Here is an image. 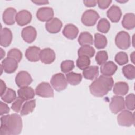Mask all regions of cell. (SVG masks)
I'll return each mask as SVG.
<instances>
[{
  "label": "cell",
  "instance_id": "cell-47",
  "mask_svg": "<svg viewBox=\"0 0 135 135\" xmlns=\"http://www.w3.org/2000/svg\"><path fill=\"white\" fill-rule=\"evenodd\" d=\"M5 55V51L3 50L2 48H1V59H2Z\"/></svg>",
  "mask_w": 135,
  "mask_h": 135
},
{
  "label": "cell",
  "instance_id": "cell-22",
  "mask_svg": "<svg viewBox=\"0 0 135 135\" xmlns=\"http://www.w3.org/2000/svg\"><path fill=\"white\" fill-rule=\"evenodd\" d=\"M17 94L20 98L24 101H27L34 98L35 92L32 88L25 86L20 88L17 91Z\"/></svg>",
  "mask_w": 135,
  "mask_h": 135
},
{
  "label": "cell",
  "instance_id": "cell-14",
  "mask_svg": "<svg viewBox=\"0 0 135 135\" xmlns=\"http://www.w3.org/2000/svg\"><path fill=\"white\" fill-rule=\"evenodd\" d=\"M1 66L7 73H14L18 68V62L14 59L7 57L2 62Z\"/></svg>",
  "mask_w": 135,
  "mask_h": 135
},
{
  "label": "cell",
  "instance_id": "cell-42",
  "mask_svg": "<svg viewBox=\"0 0 135 135\" xmlns=\"http://www.w3.org/2000/svg\"><path fill=\"white\" fill-rule=\"evenodd\" d=\"M0 106H1V112H0L1 115H3L5 114H7L10 111L9 108L6 104L3 102L2 101H1Z\"/></svg>",
  "mask_w": 135,
  "mask_h": 135
},
{
  "label": "cell",
  "instance_id": "cell-26",
  "mask_svg": "<svg viewBox=\"0 0 135 135\" xmlns=\"http://www.w3.org/2000/svg\"><path fill=\"white\" fill-rule=\"evenodd\" d=\"M79 44L81 45H90L93 44L92 35L88 32H83L80 33L78 38Z\"/></svg>",
  "mask_w": 135,
  "mask_h": 135
},
{
  "label": "cell",
  "instance_id": "cell-35",
  "mask_svg": "<svg viewBox=\"0 0 135 135\" xmlns=\"http://www.w3.org/2000/svg\"><path fill=\"white\" fill-rule=\"evenodd\" d=\"M127 108L131 111H133L135 108V95L133 93H130L126 96L124 101Z\"/></svg>",
  "mask_w": 135,
  "mask_h": 135
},
{
  "label": "cell",
  "instance_id": "cell-39",
  "mask_svg": "<svg viewBox=\"0 0 135 135\" xmlns=\"http://www.w3.org/2000/svg\"><path fill=\"white\" fill-rule=\"evenodd\" d=\"M108 59V55L105 51H100L97 52L95 56V61L97 63L101 65Z\"/></svg>",
  "mask_w": 135,
  "mask_h": 135
},
{
  "label": "cell",
  "instance_id": "cell-8",
  "mask_svg": "<svg viewBox=\"0 0 135 135\" xmlns=\"http://www.w3.org/2000/svg\"><path fill=\"white\" fill-rule=\"evenodd\" d=\"M124 100L122 96L115 95L111 98L109 108L112 113L117 114L118 112L124 110Z\"/></svg>",
  "mask_w": 135,
  "mask_h": 135
},
{
  "label": "cell",
  "instance_id": "cell-21",
  "mask_svg": "<svg viewBox=\"0 0 135 135\" xmlns=\"http://www.w3.org/2000/svg\"><path fill=\"white\" fill-rule=\"evenodd\" d=\"M63 35L68 39H75L79 33L78 27L72 24H68L65 26L63 30Z\"/></svg>",
  "mask_w": 135,
  "mask_h": 135
},
{
  "label": "cell",
  "instance_id": "cell-27",
  "mask_svg": "<svg viewBox=\"0 0 135 135\" xmlns=\"http://www.w3.org/2000/svg\"><path fill=\"white\" fill-rule=\"evenodd\" d=\"M66 79L67 82L71 85H76L81 82L82 76L80 73L71 72L66 73Z\"/></svg>",
  "mask_w": 135,
  "mask_h": 135
},
{
  "label": "cell",
  "instance_id": "cell-4",
  "mask_svg": "<svg viewBox=\"0 0 135 135\" xmlns=\"http://www.w3.org/2000/svg\"><path fill=\"white\" fill-rule=\"evenodd\" d=\"M115 43L117 46L122 50H126L130 46V37L128 33L122 31L119 32L115 38Z\"/></svg>",
  "mask_w": 135,
  "mask_h": 135
},
{
  "label": "cell",
  "instance_id": "cell-7",
  "mask_svg": "<svg viewBox=\"0 0 135 135\" xmlns=\"http://www.w3.org/2000/svg\"><path fill=\"white\" fill-rule=\"evenodd\" d=\"M35 94L43 98H52L54 96V91L49 83L43 82L36 86Z\"/></svg>",
  "mask_w": 135,
  "mask_h": 135
},
{
  "label": "cell",
  "instance_id": "cell-16",
  "mask_svg": "<svg viewBox=\"0 0 135 135\" xmlns=\"http://www.w3.org/2000/svg\"><path fill=\"white\" fill-rule=\"evenodd\" d=\"M16 11L13 7L6 8L3 13L2 18L4 23L8 25H12L15 23Z\"/></svg>",
  "mask_w": 135,
  "mask_h": 135
},
{
  "label": "cell",
  "instance_id": "cell-48",
  "mask_svg": "<svg viewBox=\"0 0 135 135\" xmlns=\"http://www.w3.org/2000/svg\"><path fill=\"white\" fill-rule=\"evenodd\" d=\"M117 2H119V3H124L127 2H128V1H126V0H124V1H122V0H117L116 1Z\"/></svg>",
  "mask_w": 135,
  "mask_h": 135
},
{
  "label": "cell",
  "instance_id": "cell-11",
  "mask_svg": "<svg viewBox=\"0 0 135 135\" xmlns=\"http://www.w3.org/2000/svg\"><path fill=\"white\" fill-rule=\"evenodd\" d=\"M21 36L25 42L31 43L35 40L37 36V32L34 27L28 26L22 30Z\"/></svg>",
  "mask_w": 135,
  "mask_h": 135
},
{
  "label": "cell",
  "instance_id": "cell-18",
  "mask_svg": "<svg viewBox=\"0 0 135 135\" xmlns=\"http://www.w3.org/2000/svg\"><path fill=\"white\" fill-rule=\"evenodd\" d=\"M107 15L112 22L117 23L121 18V10L119 6L113 5L107 11Z\"/></svg>",
  "mask_w": 135,
  "mask_h": 135
},
{
  "label": "cell",
  "instance_id": "cell-17",
  "mask_svg": "<svg viewBox=\"0 0 135 135\" xmlns=\"http://www.w3.org/2000/svg\"><path fill=\"white\" fill-rule=\"evenodd\" d=\"M41 51L40 48L37 46H30L25 51V57L30 62H37L40 60Z\"/></svg>",
  "mask_w": 135,
  "mask_h": 135
},
{
  "label": "cell",
  "instance_id": "cell-9",
  "mask_svg": "<svg viewBox=\"0 0 135 135\" xmlns=\"http://www.w3.org/2000/svg\"><path fill=\"white\" fill-rule=\"evenodd\" d=\"M15 83L19 88L28 86L33 81L31 75L26 71H20L16 75Z\"/></svg>",
  "mask_w": 135,
  "mask_h": 135
},
{
  "label": "cell",
  "instance_id": "cell-37",
  "mask_svg": "<svg viewBox=\"0 0 135 135\" xmlns=\"http://www.w3.org/2000/svg\"><path fill=\"white\" fill-rule=\"evenodd\" d=\"M115 61L120 65H124L128 62L127 54L124 52H118L115 56Z\"/></svg>",
  "mask_w": 135,
  "mask_h": 135
},
{
  "label": "cell",
  "instance_id": "cell-2",
  "mask_svg": "<svg viewBox=\"0 0 135 135\" xmlns=\"http://www.w3.org/2000/svg\"><path fill=\"white\" fill-rule=\"evenodd\" d=\"M113 84V79L111 76L102 75L96 78L89 86L90 91L95 97H102L111 90Z\"/></svg>",
  "mask_w": 135,
  "mask_h": 135
},
{
  "label": "cell",
  "instance_id": "cell-44",
  "mask_svg": "<svg viewBox=\"0 0 135 135\" xmlns=\"http://www.w3.org/2000/svg\"><path fill=\"white\" fill-rule=\"evenodd\" d=\"M0 81H1V96L5 93L7 88H6L5 83L2 80H1Z\"/></svg>",
  "mask_w": 135,
  "mask_h": 135
},
{
  "label": "cell",
  "instance_id": "cell-30",
  "mask_svg": "<svg viewBox=\"0 0 135 135\" xmlns=\"http://www.w3.org/2000/svg\"><path fill=\"white\" fill-rule=\"evenodd\" d=\"M95 54L94 49L90 45H83L80 47L78 51L79 56H86L89 58L92 57Z\"/></svg>",
  "mask_w": 135,
  "mask_h": 135
},
{
  "label": "cell",
  "instance_id": "cell-34",
  "mask_svg": "<svg viewBox=\"0 0 135 135\" xmlns=\"http://www.w3.org/2000/svg\"><path fill=\"white\" fill-rule=\"evenodd\" d=\"M90 63L91 61L90 58L86 56H79L76 62V66L81 70H84L85 69L89 66Z\"/></svg>",
  "mask_w": 135,
  "mask_h": 135
},
{
  "label": "cell",
  "instance_id": "cell-10",
  "mask_svg": "<svg viewBox=\"0 0 135 135\" xmlns=\"http://www.w3.org/2000/svg\"><path fill=\"white\" fill-rule=\"evenodd\" d=\"M36 15L37 19L40 21L47 22L53 18L54 11L51 7H41L37 11Z\"/></svg>",
  "mask_w": 135,
  "mask_h": 135
},
{
  "label": "cell",
  "instance_id": "cell-15",
  "mask_svg": "<svg viewBox=\"0 0 135 135\" xmlns=\"http://www.w3.org/2000/svg\"><path fill=\"white\" fill-rule=\"evenodd\" d=\"M62 27V23L58 18H53L45 23L46 30L51 34L59 32Z\"/></svg>",
  "mask_w": 135,
  "mask_h": 135
},
{
  "label": "cell",
  "instance_id": "cell-20",
  "mask_svg": "<svg viewBox=\"0 0 135 135\" xmlns=\"http://www.w3.org/2000/svg\"><path fill=\"white\" fill-rule=\"evenodd\" d=\"M12 33L9 28L5 27L1 29L0 44L2 46L5 47L8 46L12 42Z\"/></svg>",
  "mask_w": 135,
  "mask_h": 135
},
{
  "label": "cell",
  "instance_id": "cell-13",
  "mask_svg": "<svg viewBox=\"0 0 135 135\" xmlns=\"http://www.w3.org/2000/svg\"><path fill=\"white\" fill-rule=\"evenodd\" d=\"M55 59V53L54 51L50 48H45L42 50L40 54V60L46 64L53 63Z\"/></svg>",
  "mask_w": 135,
  "mask_h": 135
},
{
  "label": "cell",
  "instance_id": "cell-12",
  "mask_svg": "<svg viewBox=\"0 0 135 135\" xmlns=\"http://www.w3.org/2000/svg\"><path fill=\"white\" fill-rule=\"evenodd\" d=\"M32 18L31 13L27 10H22L17 13L15 21L20 26H24L29 24Z\"/></svg>",
  "mask_w": 135,
  "mask_h": 135
},
{
  "label": "cell",
  "instance_id": "cell-46",
  "mask_svg": "<svg viewBox=\"0 0 135 135\" xmlns=\"http://www.w3.org/2000/svg\"><path fill=\"white\" fill-rule=\"evenodd\" d=\"M131 61L133 63H134V52H133L130 55Z\"/></svg>",
  "mask_w": 135,
  "mask_h": 135
},
{
  "label": "cell",
  "instance_id": "cell-19",
  "mask_svg": "<svg viewBox=\"0 0 135 135\" xmlns=\"http://www.w3.org/2000/svg\"><path fill=\"white\" fill-rule=\"evenodd\" d=\"M118 66L112 61L106 62L101 65L100 71L102 75L111 76L117 70Z\"/></svg>",
  "mask_w": 135,
  "mask_h": 135
},
{
  "label": "cell",
  "instance_id": "cell-40",
  "mask_svg": "<svg viewBox=\"0 0 135 135\" xmlns=\"http://www.w3.org/2000/svg\"><path fill=\"white\" fill-rule=\"evenodd\" d=\"M24 100L20 98L17 97L14 101L11 106V109L15 112L18 113L22 109L23 106V103H24Z\"/></svg>",
  "mask_w": 135,
  "mask_h": 135
},
{
  "label": "cell",
  "instance_id": "cell-24",
  "mask_svg": "<svg viewBox=\"0 0 135 135\" xmlns=\"http://www.w3.org/2000/svg\"><path fill=\"white\" fill-rule=\"evenodd\" d=\"M99 73L98 66L93 65L88 66L83 71V76L87 80H93L97 78Z\"/></svg>",
  "mask_w": 135,
  "mask_h": 135
},
{
  "label": "cell",
  "instance_id": "cell-29",
  "mask_svg": "<svg viewBox=\"0 0 135 135\" xmlns=\"http://www.w3.org/2000/svg\"><path fill=\"white\" fill-rule=\"evenodd\" d=\"M94 46L97 49L104 48L107 45V39L106 37L100 33L94 34Z\"/></svg>",
  "mask_w": 135,
  "mask_h": 135
},
{
  "label": "cell",
  "instance_id": "cell-23",
  "mask_svg": "<svg viewBox=\"0 0 135 135\" xmlns=\"http://www.w3.org/2000/svg\"><path fill=\"white\" fill-rule=\"evenodd\" d=\"M123 27L127 30H132L135 27V15L133 13L126 14L122 21Z\"/></svg>",
  "mask_w": 135,
  "mask_h": 135
},
{
  "label": "cell",
  "instance_id": "cell-32",
  "mask_svg": "<svg viewBox=\"0 0 135 135\" xmlns=\"http://www.w3.org/2000/svg\"><path fill=\"white\" fill-rule=\"evenodd\" d=\"M122 73L127 79L133 80L135 78V68L132 64H128L122 68Z\"/></svg>",
  "mask_w": 135,
  "mask_h": 135
},
{
  "label": "cell",
  "instance_id": "cell-38",
  "mask_svg": "<svg viewBox=\"0 0 135 135\" xmlns=\"http://www.w3.org/2000/svg\"><path fill=\"white\" fill-rule=\"evenodd\" d=\"M7 57L15 59L18 63L22 59V53L18 49L13 48L8 52Z\"/></svg>",
  "mask_w": 135,
  "mask_h": 135
},
{
  "label": "cell",
  "instance_id": "cell-43",
  "mask_svg": "<svg viewBox=\"0 0 135 135\" xmlns=\"http://www.w3.org/2000/svg\"><path fill=\"white\" fill-rule=\"evenodd\" d=\"M83 3L86 7H94L97 5V1H94V0L83 1Z\"/></svg>",
  "mask_w": 135,
  "mask_h": 135
},
{
  "label": "cell",
  "instance_id": "cell-41",
  "mask_svg": "<svg viewBox=\"0 0 135 135\" xmlns=\"http://www.w3.org/2000/svg\"><path fill=\"white\" fill-rule=\"evenodd\" d=\"M111 2H112V1H111V0H106V1L99 0V1H97V3L98 5V6L101 9H105L106 8H107L110 6Z\"/></svg>",
  "mask_w": 135,
  "mask_h": 135
},
{
  "label": "cell",
  "instance_id": "cell-28",
  "mask_svg": "<svg viewBox=\"0 0 135 135\" xmlns=\"http://www.w3.org/2000/svg\"><path fill=\"white\" fill-rule=\"evenodd\" d=\"M36 100H32L26 101L23 105L20 111L21 115L22 116L26 115L34 111L36 106Z\"/></svg>",
  "mask_w": 135,
  "mask_h": 135
},
{
  "label": "cell",
  "instance_id": "cell-6",
  "mask_svg": "<svg viewBox=\"0 0 135 135\" xmlns=\"http://www.w3.org/2000/svg\"><path fill=\"white\" fill-rule=\"evenodd\" d=\"M118 123L124 127H130L134 124V114L127 110H123L117 117Z\"/></svg>",
  "mask_w": 135,
  "mask_h": 135
},
{
  "label": "cell",
  "instance_id": "cell-3",
  "mask_svg": "<svg viewBox=\"0 0 135 135\" xmlns=\"http://www.w3.org/2000/svg\"><path fill=\"white\" fill-rule=\"evenodd\" d=\"M51 84L56 91L64 90L68 86V82L64 75L61 73L54 74L51 79Z\"/></svg>",
  "mask_w": 135,
  "mask_h": 135
},
{
  "label": "cell",
  "instance_id": "cell-25",
  "mask_svg": "<svg viewBox=\"0 0 135 135\" xmlns=\"http://www.w3.org/2000/svg\"><path fill=\"white\" fill-rule=\"evenodd\" d=\"M129 91L128 84L125 82H117L113 87V92L117 95L123 96L126 95Z\"/></svg>",
  "mask_w": 135,
  "mask_h": 135
},
{
  "label": "cell",
  "instance_id": "cell-45",
  "mask_svg": "<svg viewBox=\"0 0 135 135\" xmlns=\"http://www.w3.org/2000/svg\"><path fill=\"white\" fill-rule=\"evenodd\" d=\"M32 2L35 4L36 5H46L49 4V1L45 0H36V1H32Z\"/></svg>",
  "mask_w": 135,
  "mask_h": 135
},
{
  "label": "cell",
  "instance_id": "cell-31",
  "mask_svg": "<svg viewBox=\"0 0 135 135\" xmlns=\"http://www.w3.org/2000/svg\"><path fill=\"white\" fill-rule=\"evenodd\" d=\"M1 99L5 102L11 103L16 99V94L14 90L11 88H7L5 93L1 96Z\"/></svg>",
  "mask_w": 135,
  "mask_h": 135
},
{
  "label": "cell",
  "instance_id": "cell-36",
  "mask_svg": "<svg viewBox=\"0 0 135 135\" xmlns=\"http://www.w3.org/2000/svg\"><path fill=\"white\" fill-rule=\"evenodd\" d=\"M74 68V62L72 60H65L61 64V71L64 73H68L71 71Z\"/></svg>",
  "mask_w": 135,
  "mask_h": 135
},
{
  "label": "cell",
  "instance_id": "cell-5",
  "mask_svg": "<svg viewBox=\"0 0 135 135\" xmlns=\"http://www.w3.org/2000/svg\"><path fill=\"white\" fill-rule=\"evenodd\" d=\"M99 18L100 15L95 11L89 9L83 13L81 21L82 23L86 26H92L96 24L97 20Z\"/></svg>",
  "mask_w": 135,
  "mask_h": 135
},
{
  "label": "cell",
  "instance_id": "cell-33",
  "mask_svg": "<svg viewBox=\"0 0 135 135\" xmlns=\"http://www.w3.org/2000/svg\"><path fill=\"white\" fill-rule=\"evenodd\" d=\"M97 28L98 31L102 33H107L110 28V22L106 18H102L98 22Z\"/></svg>",
  "mask_w": 135,
  "mask_h": 135
},
{
  "label": "cell",
  "instance_id": "cell-1",
  "mask_svg": "<svg viewBox=\"0 0 135 135\" xmlns=\"http://www.w3.org/2000/svg\"><path fill=\"white\" fill-rule=\"evenodd\" d=\"M22 120L16 113L2 116L1 118V135H17L22 130Z\"/></svg>",
  "mask_w": 135,
  "mask_h": 135
}]
</instances>
